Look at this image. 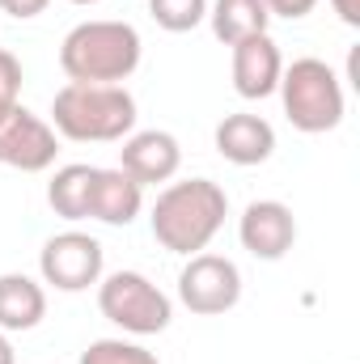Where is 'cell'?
I'll list each match as a JSON object with an SVG mask.
<instances>
[{
  "label": "cell",
  "instance_id": "ac0fdd59",
  "mask_svg": "<svg viewBox=\"0 0 360 364\" xmlns=\"http://www.w3.org/2000/svg\"><path fill=\"white\" fill-rule=\"evenodd\" d=\"M81 364H162L149 348L127 343V339H93L81 352Z\"/></svg>",
  "mask_w": 360,
  "mask_h": 364
},
{
  "label": "cell",
  "instance_id": "d6986e66",
  "mask_svg": "<svg viewBox=\"0 0 360 364\" xmlns=\"http://www.w3.org/2000/svg\"><path fill=\"white\" fill-rule=\"evenodd\" d=\"M17 97H21V64L13 51L0 47V119L17 106Z\"/></svg>",
  "mask_w": 360,
  "mask_h": 364
},
{
  "label": "cell",
  "instance_id": "2e32d148",
  "mask_svg": "<svg viewBox=\"0 0 360 364\" xmlns=\"http://www.w3.org/2000/svg\"><path fill=\"white\" fill-rule=\"evenodd\" d=\"M93 174L97 166H60L51 182H47V203L55 216L64 220H90V191H93Z\"/></svg>",
  "mask_w": 360,
  "mask_h": 364
},
{
  "label": "cell",
  "instance_id": "52a82bcc",
  "mask_svg": "<svg viewBox=\"0 0 360 364\" xmlns=\"http://www.w3.org/2000/svg\"><path fill=\"white\" fill-rule=\"evenodd\" d=\"M179 301L199 318H221L242 301V272L225 255H191L179 272Z\"/></svg>",
  "mask_w": 360,
  "mask_h": 364
},
{
  "label": "cell",
  "instance_id": "44dd1931",
  "mask_svg": "<svg viewBox=\"0 0 360 364\" xmlns=\"http://www.w3.org/2000/svg\"><path fill=\"white\" fill-rule=\"evenodd\" d=\"M51 0H0V13H9L13 21H34L38 13H47Z\"/></svg>",
  "mask_w": 360,
  "mask_h": 364
},
{
  "label": "cell",
  "instance_id": "8fae6325",
  "mask_svg": "<svg viewBox=\"0 0 360 364\" xmlns=\"http://www.w3.org/2000/svg\"><path fill=\"white\" fill-rule=\"evenodd\" d=\"M212 144H216V153L229 166H263V161H271V153H275V127H271L263 114L238 110V114H225L216 123Z\"/></svg>",
  "mask_w": 360,
  "mask_h": 364
},
{
  "label": "cell",
  "instance_id": "cb8c5ba5",
  "mask_svg": "<svg viewBox=\"0 0 360 364\" xmlns=\"http://www.w3.org/2000/svg\"><path fill=\"white\" fill-rule=\"evenodd\" d=\"M68 4H97V0H68Z\"/></svg>",
  "mask_w": 360,
  "mask_h": 364
},
{
  "label": "cell",
  "instance_id": "8992f818",
  "mask_svg": "<svg viewBox=\"0 0 360 364\" xmlns=\"http://www.w3.org/2000/svg\"><path fill=\"white\" fill-rule=\"evenodd\" d=\"M102 272H106V250L97 237L81 229H64L47 237L38 250V275L55 292H85L102 279Z\"/></svg>",
  "mask_w": 360,
  "mask_h": 364
},
{
  "label": "cell",
  "instance_id": "ffe728a7",
  "mask_svg": "<svg viewBox=\"0 0 360 364\" xmlns=\"http://www.w3.org/2000/svg\"><path fill=\"white\" fill-rule=\"evenodd\" d=\"M271 17H284V21H301L318 9V0H263Z\"/></svg>",
  "mask_w": 360,
  "mask_h": 364
},
{
  "label": "cell",
  "instance_id": "5bb4252c",
  "mask_svg": "<svg viewBox=\"0 0 360 364\" xmlns=\"http://www.w3.org/2000/svg\"><path fill=\"white\" fill-rule=\"evenodd\" d=\"M47 318V292L38 279L21 272L0 275V331L17 335V331H34Z\"/></svg>",
  "mask_w": 360,
  "mask_h": 364
},
{
  "label": "cell",
  "instance_id": "30bf717a",
  "mask_svg": "<svg viewBox=\"0 0 360 364\" xmlns=\"http://www.w3.org/2000/svg\"><path fill=\"white\" fill-rule=\"evenodd\" d=\"M119 170L140 186H157V182H174L182 170V144L174 132L149 127V132H132L119 149Z\"/></svg>",
  "mask_w": 360,
  "mask_h": 364
},
{
  "label": "cell",
  "instance_id": "4fadbf2b",
  "mask_svg": "<svg viewBox=\"0 0 360 364\" xmlns=\"http://www.w3.org/2000/svg\"><path fill=\"white\" fill-rule=\"evenodd\" d=\"M144 208V186L136 178H127L119 166L115 170H97L90 191V216L110 225V229H127Z\"/></svg>",
  "mask_w": 360,
  "mask_h": 364
},
{
  "label": "cell",
  "instance_id": "e0dca14e",
  "mask_svg": "<svg viewBox=\"0 0 360 364\" xmlns=\"http://www.w3.org/2000/svg\"><path fill=\"white\" fill-rule=\"evenodd\" d=\"M149 17L170 34H186L208 21V0H149Z\"/></svg>",
  "mask_w": 360,
  "mask_h": 364
},
{
  "label": "cell",
  "instance_id": "ba28073f",
  "mask_svg": "<svg viewBox=\"0 0 360 364\" xmlns=\"http://www.w3.org/2000/svg\"><path fill=\"white\" fill-rule=\"evenodd\" d=\"M55 153H60V136L43 114L17 102L0 119V166L21 170V174H43L55 166Z\"/></svg>",
  "mask_w": 360,
  "mask_h": 364
},
{
  "label": "cell",
  "instance_id": "7c38bea8",
  "mask_svg": "<svg viewBox=\"0 0 360 364\" xmlns=\"http://www.w3.org/2000/svg\"><path fill=\"white\" fill-rule=\"evenodd\" d=\"M280 73H284V55H280L271 34L233 43V90H238V97H246V102L271 97L280 85Z\"/></svg>",
  "mask_w": 360,
  "mask_h": 364
},
{
  "label": "cell",
  "instance_id": "603a6c76",
  "mask_svg": "<svg viewBox=\"0 0 360 364\" xmlns=\"http://www.w3.org/2000/svg\"><path fill=\"white\" fill-rule=\"evenodd\" d=\"M0 364H17V352H13V343H9L4 331H0Z\"/></svg>",
  "mask_w": 360,
  "mask_h": 364
},
{
  "label": "cell",
  "instance_id": "7402d4cb",
  "mask_svg": "<svg viewBox=\"0 0 360 364\" xmlns=\"http://www.w3.org/2000/svg\"><path fill=\"white\" fill-rule=\"evenodd\" d=\"M331 9L339 13L344 26H352V30L360 26V0H331Z\"/></svg>",
  "mask_w": 360,
  "mask_h": 364
},
{
  "label": "cell",
  "instance_id": "5b68a950",
  "mask_svg": "<svg viewBox=\"0 0 360 364\" xmlns=\"http://www.w3.org/2000/svg\"><path fill=\"white\" fill-rule=\"evenodd\" d=\"M97 309L123 335H162L174 318V301L144 272H110L97 279Z\"/></svg>",
  "mask_w": 360,
  "mask_h": 364
},
{
  "label": "cell",
  "instance_id": "9a60e30c",
  "mask_svg": "<svg viewBox=\"0 0 360 364\" xmlns=\"http://www.w3.org/2000/svg\"><path fill=\"white\" fill-rule=\"evenodd\" d=\"M208 26L216 34V43L233 47L242 38H255V34H268L271 13L263 0H212L208 4Z\"/></svg>",
  "mask_w": 360,
  "mask_h": 364
},
{
  "label": "cell",
  "instance_id": "9c48e42d",
  "mask_svg": "<svg viewBox=\"0 0 360 364\" xmlns=\"http://www.w3.org/2000/svg\"><path fill=\"white\" fill-rule=\"evenodd\" d=\"M238 242H242L246 255H255L263 263H280L292 250V242H297V216H292V208L280 203V199H255V203H246V212L238 220Z\"/></svg>",
  "mask_w": 360,
  "mask_h": 364
},
{
  "label": "cell",
  "instance_id": "3957f363",
  "mask_svg": "<svg viewBox=\"0 0 360 364\" xmlns=\"http://www.w3.org/2000/svg\"><path fill=\"white\" fill-rule=\"evenodd\" d=\"M136 97L123 85H64L51 97V127L77 144H115L136 132Z\"/></svg>",
  "mask_w": 360,
  "mask_h": 364
},
{
  "label": "cell",
  "instance_id": "7a4b0ae2",
  "mask_svg": "<svg viewBox=\"0 0 360 364\" xmlns=\"http://www.w3.org/2000/svg\"><path fill=\"white\" fill-rule=\"evenodd\" d=\"M144 43L132 21H81L60 43V68L73 85H123L140 68Z\"/></svg>",
  "mask_w": 360,
  "mask_h": 364
},
{
  "label": "cell",
  "instance_id": "6da1fadb",
  "mask_svg": "<svg viewBox=\"0 0 360 364\" xmlns=\"http://www.w3.org/2000/svg\"><path fill=\"white\" fill-rule=\"evenodd\" d=\"M225 216H229V195L221 182L182 178L162 186V195L149 212V229L162 250L191 259V255L208 250V242L225 229Z\"/></svg>",
  "mask_w": 360,
  "mask_h": 364
},
{
  "label": "cell",
  "instance_id": "277c9868",
  "mask_svg": "<svg viewBox=\"0 0 360 364\" xmlns=\"http://www.w3.org/2000/svg\"><path fill=\"white\" fill-rule=\"evenodd\" d=\"M280 102H284V119L305 132V136H322L335 132L348 114V97H344V81L327 60L301 55L292 64H284L280 73Z\"/></svg>",
  "mask_w": 360,
  "mask_h": 364
}]
</instances>
